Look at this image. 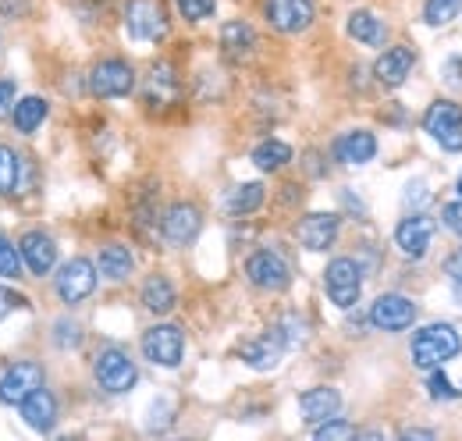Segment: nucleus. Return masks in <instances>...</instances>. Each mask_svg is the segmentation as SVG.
Returning a JSON list of instances; mask_svg holds the SVG:
<instances>
[{"label": "nucleus", "mask_w": 462, "mask_h": 441, "mask_svg": "<svg viewBox=\"0 0 462 441\" xmlns=\"http://www.w3.org/2000/svg\"><path fill=\"white\" fill-rule=\"evenodd\" d=\"M459 349H462V338L452 324H427V328H420L412 334V345H409L412 363L420 371H434V367L456 360Z\"/></svg>", "instance_id": "1"}, {"label": "nucleus", "mask_w": 462, "mask_h": 441, "mask_svg": "<svg viewBox=\"0 0 462 441\" xmlns=\"http://www.w3.org/2000/svg\"><path fill=\"white\" fill-rule=\"evenodd\" d=\"M93 378H97V385L104 388L107 395H125V391H132L135 381H139V367H135V360L125 349L107 345L93 360Z\"/></svg>", "instance_id": "2"}, {"label": "nucleus", "mask_w": 462, "mask_h": 441, "mask_svg": "<svg viewBox=\"0 0 462 441\" xmlns=\"http://www.w3.org/2000/svg\"><path fill=\"white\" fill-rule=\"evenodd\" d=\"M89 89L100 100H121V97H128L135 89V68L128 61H121V57H104L89 71Z\"/></svg>", "instance_id": "3"}, {"label": "nucleus", "mask_w": 462, "mask_h": 441, "mask_svg": "<svg viewBox=\"0 0 462 441\" xmlns=\"http://www.w3.org/2000/svg\"><path fill=\"white\" fill-rule=\"evenodd\" d=\"M423 132L448 154L462 150V108L452 100H434L423 114Z\"/></svg>", "instance_id": "4"}, {"label": "nucleus", "mask_w": 462, "mask_h": 441, "mask_svg": "<svg viewBox=\"0 0 462 441\" xmlns=\"http://www.w3.org/2000/svg\"><path fill=\"white\" fill-rule=\"evenodd\" d=\"M324 288H328V299L338 310H352L359 303V292H363V267L352 257L331 260L328 271H324Z\"/></svg>", "instance_id": "5"}, {"label": "nucleus", "mask_w": 462, "mask_h": 441, "mask_svg": "<svg viewBox=\"0 0 462 441\" xmlns=\"http://www.w3.org/2000/svg\"><path fill=\"white\" fill-rule=\"evenodd\" d=\"M125 29L132 40L161 43L168 36V14H164L161 0H128L125 4Z\"/></svg>", "instance_id": "6"}, {"label": "nucleus", "mask_w": 462, "mask_h": 441, "mask_svg": "<svg viewBox=\"0 0 462 441\" xmlns=\"http://www.w3.org/2000/svg\"><path fill=\"white\" fill-rule=\"evenodd\" d=\"M245 277L263 288V292H285L291 285V267L289 260L274 249H256L249 260H245Z\"/></svg>", "instance_id": "7"}, {"label": "nucleus", "mask_w": 462, "mask_h": 441, "mask_svg": "<svg viewBox=\"0 0 462 441\" xmlns=\"http://www.w3.org/2000/svg\"><path fill=\"white\" fill-rule=\"evenodd\" d=\"M143 356L157 367H178L185 356V334L178 324H153L143 334Z\"/></svg>", "instance_id": "8"}, {"label": "nucleus", "mask_w": 462, "mask_h": 441, "mask_svg": "<svg viewBox=\"0 0 462 441\" xmlns=\"http://www.w3.org/2000/svg\"><path fill=\"white\" fill-rule=\"evenodd\" d=\"M54 285H58L60 303H68V306L86 303V299L93 296V288H97V267H93V260H86V257L68 260V264L60 267V275Z\"/></svg>", "instance_id": "9"}, {"label": "nucleus", "mask_w": 462, "mask_h": 441, "mask_svg": "<svg viewBox=\"0 0 462 441\" xmlns=\"http://www.w3.org/2000/svg\"><path fill=\"white\" fill-rule=\"evenodd\" d=\"M412 321H416V303L399 296V292H384L370 306V324L377 331H392L395 334V331L412 328Z\"/></svg>", "instance_id": "10"}, {"label": "nucleus", "mask_w": 462, "mask_h": 441, "mask_svg": "<svg viewBox=\"0 0 462 441\" xmlns=\"http://www.w3.org/2000/svg\"><path fill=\"white\" fill-rule=\"evenodd\" d=\"M263 14H267V22L278 33L295 36V33H302V29L313 25L317 4L313 0H263Z\"/></svg>", "instance_id": "11"}, {"label": "nucleus", "mask_w": 462, "mask_h": 441, "mask_svg": "<svg viewBox=\"0 0 462 441\" xmlns=\"http://www.w3.org/2000/svg\"><path fill=\"white\" fill-rule=\"evenodd\" d=\"M181 97V82H178V71H174L168 61H157L143 82V100L150 110H168L178 104Z\"/></svg>", "instance_id": "12"}, {"label": "nucleus", "mask_w": 462, "mask_h": 441, "mask_svg": "<svg viewBox=\"0 0 462 441\" xmlns=\"http://www.w3.org/2000/svg\"><path fill=\"white\" fill-rule=\"evenodd\" d=\"M338 228H342L338 214H324V211H317V214H306V218L295 224V239H299L302 249H310V253H324V249L335 246Z\"/></svg>", "instance_id": "13"}, {"label": "nucleus", "mask_w": 462, "mask_h": 441, "mask_svg": "<svg viewBox=\"0 0 462 441\" xmlns=\"http://www.w3.org/2000/svg\"><path fill=\"white\" fill-rule=\"evenodd\" d=\"M43 381H47L43 367H40L36 360H22V363L7 367V374L0 378V402H4V406H18L29 391H36Z\"/></svg>", "instance_id": "14"}, {"label": "nucleus", "mask_w": 462, "mask_h": 441, "mask_svg": "<svg viewBox=\"0 0 462 441\" xmlns=\"http://www.w3.org/2000/svg\"><path fill=\"white\" fill-rule=\"evenodd\" d=\"M203 228V214L196 203H171L161 218V235L171 246H189Z\"/></svg>", "instance_id": "15"}, {"label": "nucleus", "mask_w": 462, "mask_h": 441, "mask_svg": "<svg viewBox=\"0 0 462 441\" xmlns=\"http://www.w3.org/2000/svg\"><path fill=\"white\" fill-rule=\"evenodd\" d=\"M18 253H22V264L36 277H47L58 264V246L47 231H25L18 239Z\"/></svg>", "instance_id": "16"}, {"label": "nucleus", "mask_w": 462, "mask_h": 441, "mask_svg": "<svg viewBox=\"0 0 462 441\" xmlns=\"http://www.w3.org/2000/svg\"><path fill=\"white\" fill-rule=\"evenodd\" d=\"M18 409H22V420H25L32 431H40V435H51L54 424H58V395L47 391L43 385L36 388V391H29V395L18 402Z\"/></svg>", "instance_id": "17"}, {"label": "nucleus", "mask_w": 462, "mask_h": 441, "mask_svg": "<svg viewBox=\"0 0 462 441\" xmlns=\"http://www.w3.org/2000/svg\"><path fill=\"white\" fill-rule=\"evenodd\" d=\"M434 242V220L427 214H409L395 228V246L402 249L409 260H420Z\"/></svg>", "instance_id": "18"}, {"label": "nucleus", "mask_w": 462, "mask_h": 441, "mask_svg": "<svg viewBox=\"0 0 462 441\" xmlns=\"http://www.w3.org/2000/svg\"><path fill=\"white\" fill-rule=\"evenodd\" d=\"M253 54H256V29L249 22H242V18L225 22V29H221V57L231 61V64H245Z\"/></svg>", "instance_id": "19"}, {"label": "nucleus", "mask_w": 462, "mask_h": 441, "mask_svg": "<svg viewBox=\"0 0 462 441\" xmlns=\"http://www.w3.org/2000/svg\"><path fill=\"white\" fill-rule=\"evenodd\" d=\"M299 409H302V420L306 424H324V420H331V417L342 413V395L328 385L310 388V391L299 395Z\"/></svg>", "instance_id": "20"}, {"label": "nucleus", "mask_w": 462, "mask_h": 441, "mask_svg": "<svg viewBox=\"0 0 462 441\" xmlns=\"http://www.w3.org/2000/svg\"><path fill=\"white\" fill-rule=\"evenodd\" d=\"M377 157V139L366 128H352L335 139V161L342 164H370Z\"/></svg>", "instance_id": "21"}, {"label": "nucleus", "mask_w": 462, "mask_h": 441, "mask_svg": "<svg viewBox=\"0 0 462 441\" xmlns=\"http://www.w3.org/2000/svg\"><path fill=\"white\" fill-rule=\"evenodd\" d=\"M412 64H416V54H412L409 47H392V51H384V54L377 57L374 75H377V82H381V86L395 89V86H402L405 79H409Z\"/></svg>", "instance_id": "22"}, {"label": "nucleus", "mask_w": 462, "mask_h": 441, "mask_svg": "<svg viewBox=\"0 0 462 441\" xmlns=\"http://www.w3.org/2000/svg\"><path fill=\"white\" fill-rule=\"evenodd\" d=\"M282 352H285V342L278 338L274 328L267 331V334H260V338H253L249 345H242V360H245L253 371H274L278 360H282Z\"/></svg>", "instance_id": "23"}, {"label": "nucleus", "mask_w": 462, "mask_h": 441, "mask_svg": "<svg viewBox=\"0 0 462 441\" xmlns=\"http://www.w3.org/2000/svg\"><path fill=\"white\" fill-rule=\"evenodd\" d=\"M174 303H178V292H174V285L164 275H150L143 281V306L150 314L164 317V314L174 310Z\"/></svg>", "instance_id": "24"}, {"label": "nucleus", "mask_w": 462, "mask_h": 441, "mask_svg": "<svg viewBox=\"0 0 462 441\" xmlns=\"http://www.w3.org/2000/svg\"><path fill=\"white\" fill-rule=\"evenodd\" d=\"M348 36L363 47H381L388 40V29L374 11H352L348 14Z\"/></svg>", "instance_id": "25"}, {"label": "nucleus", "mask_w": 462, "mask_h": 441, "mask_svg": "<svg viewBox=\"0 0 462 441\" xmlns=\"http://www.w3.org/2000/svg\"><path fill=\"white\" fill-rule=\"evenodd\" d=\"M263 200H267V189L260 182H242L225 196V211L235 214V218H249L253 211L263 207Z\"/></svg>", "instance_id": "26"}, {"label": "nucleus", "mask_w": 462, "mask_h": 441, "mask_svg": "<svg viewBox=\"0 0 462 441\" xmlns=\"http://www.w3.org/2000/svg\"><path fill=\"white\" fill-rule=\"evenodd\" d=\"M97 271L107 277V281H125V277L135 271V260H132L128 246H121V242H107V246L100 249Z\"/></svg>", "instance_id": "27"}, {"label": "nucleus", "mask_w": 462, "mask_h": 441, "mask_svg": "<svg viewBox=\"0 0 462 441\" xmlns=\"http://www.w3.org/2000/svg\"><path fill=\"white\" fill-rule=\"evenodd\" d=\"M47 114H51V104L43 100V97H22L14 110H11V121H14V128L22 132V136H32L43 121H47Z\"/></svg>", "instance_id": "28"}, {"label": "nucleus", "mask_w": 462, "mask_h": 441, "mask_svg": "<svg viewBox=\"0 0 462 441\" xmlns=\"http://www.w3.org/2000/svg\"><path fill=\"white\" fill-rule=\"evenodd\" d=\"M289 161H291V146L282 143V139H267V143H260L253 150V164L260 167V171H282Z\"/></svg>", "instance_id": "29"}, {"label": "nucleus", "mask_w": 462, "mask_h": 441, "mask_svg": "<svg viewBox=\"0 0 462 441\" xmlns=\"http://www.w3.org/2000/svg\"><path fill=\"white\" fill-rule=\"evenodd\" d=\"M22 182V157L0 143V196H14Z\"/></svg>", "instance_id": "30"}, {"label": "nucleus", "mask_w": 462, "mask_h": 441, "mask_svg": "<svg viewBox=\"0 0 462 441\" xmlns=\"http://www.w3.org/2000/svg\"><path fill=\"white\" fill-rule=\"evenodd\" d=\"M459 11H462V0H427L423 4V22L434 25V29H441L452 18H459Z\"/></svg>", "instance_id": "31"}, {"label": "nucleus", "mask_w": 462, "mask_h": 441, "mask_svg": "<svg viewBox=\"0 0 462 441\" xmlns=\"http://www.w3.org/2000/svg\"><path fill=\"white\" fill-rule=\"evenodd\" d=\"M0 277L4 281H18L22 277V253L7 235H0Z\"/></svg>", "instance_id": "32"}, {"label": "nucleus", "mask_w": 462, "mask_h": 441, "mask_svg": "<svg viewBox=\"0 0 462 441\" xmlns=\"http://www.w3.org/2000/svg\"><path fill=\"white\" fill-rule=\"evenodd\" d=\"M174 7L185 22H203L217 11V0H174Z\"/></svg>", "instance_id": "33"}, {"label": "nucleus", "mask_w": 462, "mask_h": 441, "mask_svg": "<svg viewBox=\"0 0 462 441\" xmlns=\"http://www.w3.org/2000/svg\"><path fill=\"white\" fill-rule=\"evenodd\" d=\"M54 342H58V349H79L82 345V324H75V321H58L54 324Z\"/></svg>", "instance_id": "34"}, {"label": "nucleus", "mask_w": 462, "mask_h": 441, "mask_svg": "<svg viewBox=\"0 0 462 441\" xmlns=\"http://www.w3.org/2000/svg\"><path fill=\"white\" fill-rule=\"evenodd\" d=\"M427 391H430L434 402H452V399H459V388L452 385L438 367H434V374H430V381H427Z\"/></svg>", "instance_id": "35"}, {"label": "nucleus", "mask_w": 462, "mask_h": 441, "mask_svg": "<svg viewBox=\"0 0 462 441\" xmlns=\"http://www.w3.org/2000/svg\"><path fill=\"white\" fill-rule=\"evenodd\" d=\"M317 438H356V427L346 424V420H338V417H331V420H324V424H317V431H313Z\"/></svg>", "instance_id": "36"}, {"label": "nucleus", "mask_w": 462, "mask_h": 441, "mask_svg": "<svg viewBox=\"0 0 462 441\" xmlns=\"http://www.w3.org/2000/svg\"><path fill=\"white\" fill-rule=\"evenodd\" d=\"M427 203H430V189H427L423 182H409V185H405V207H416V211H420V207H427Z\"/></svg>", "instance_id": "37"}, {"label": "nucleus", "mask_w": 462, "mask_h": 441, "mask_svg": "<svg viewBox=\"0 0 462 441\" xmlns=\"http://www.w3.org/2000/svg\"><path fill=\"white\" fill-rule=\"evenodd\" d=\"M441 220H445V228H448L452 235H459V239H462V200L448 203V207L441 211Z\"/></svg>", "instance_id": "38"}, {"label": "nucleus", "mask_w": 462, "mask_h": 441, "mask_svg": "<svg viewBox=\"0 0 462 441\" xmlns=\"http://www.w3.org/2000/svg\"><path fill=\"white\" fill-rule=\"evenodd\" d=\"M14 82L11 79H0V117H11V110H14Z\"/></svg>", "instance_id": "39"}, {"label": "nucleus", "mask_w": 462, "mask_h": 441, "mask_svg": "<svg viewBox=\"0 0 462 441\" xmlns=\"http://www.w3.org/2000/svg\"><path fill=\"white\" fill-rule=\"evenodd\" d=\"M29 14V0H0V18H25Z\"/></svg>", "instance_id": "40"}, {"label": "nucleus", "mask_w": 462, "mask_h": 441, "mask_svg": "<svg viewBox=\"0 0 462 441\" xmlns=\"http://www.w3.org/2000/svg\"><path fill=\"white\" fill-rule=\"evenodd\" d=\"M445 275H448L452 285H459L462 288V249H456V253L445 260Z\"/></svg>", "instance_id": "41"}, {"label": "nucleus", "mask_w": 462, "mask_h": 441, "mask_svg": "<svg viewBox=\"0 0 462 441\" xmlns=\"http://www.w3.org/2000/svg\"><path fill=\"white\" fill-rule=\"evenodd\" d=\"M14 306H25V299L14 296V292H7V288H0V317H4L7 310H14Z\"/></svg>", "instance_id": "42"}, {"label": "nucleus", "mask_w": 462, "mask_h": 441, "mask_svg": "<svg viewBox=\"0 0 462 441\" xmlns=\"http://www.w3.org/2000/svg\"><path fill=\"white\" fill-rule=\"evenodd\" d=\"M402 438H434V431H427V427H409Z\"/></svg>", "instance_id": "43"}, {"label": "nucleus", "mask_w": 462, "mask_h": 441, "mask_svg": "<svg viewBox=\"0 0 462 441\" xmlns=\"http://www.w3.org/2000/svg\"><path fill=\"white\" fill-rule=\"evenodd\" d=\"M456 192H459V196H462V174H459V185H456Z\"/></svg>", "instance_id": "44"}]
</instances>
